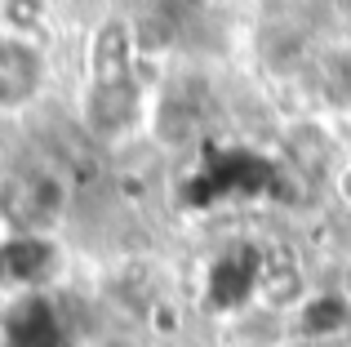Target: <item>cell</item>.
<instances>
[{"instance_id":"ba28073f","label":"cell","mask_w":351,"mask_h":347,"mask_svg":"<svg viewBox=\"0 0 351 347\" xmlns=\"http://www.w3.org/2000/svg\"><path fill=\"white\" fill-rule=\"evenodd\" d=\"M280 152L298 178H325V174H334V143H329V134L316 121H293L280 139Z\"/></svg>"},{"instance_id":"5bb4252c","label":"cell","mask_w":351,"mask_h":347,"mask_svg":"<svg viewBox=\"0 0 351 347\" xmlns=\"http://www.w3.org/2000/svg\"><path fill=\"white\" fill-rule=\"evenodd\" d=\"M196 5H214V0H196Z\"/></svg>"},{"instance_id":"9c48e42d","label":"cell","mask_w":351,"mask_h":347,"mask_svg":"<svg viewBox=\"0 0 351 347\" xmlns=\"http://www.w3.org/2000/svg\"><path fill=\"white\" fill-rule=\"evenodd\" d=\"M49 27V0H0V36L5 40H27Z\"/></svg>"},{"instance_id":"7a4b0ae2","label":"cell","mask_w":351,"mask_h":347,"mask_svg":"<svg viewBox=\"0 0 351 347\" xmlns=\"http://www.w3.org/2000/svg\"><path fill=\"white\" fill-rule=\"evenodd\" d=\"M58 267V245L45 232H9L0 236V289H40Z\"/></svg>"},{"instance_id":"9a60e30c","label":"cell","mask_w":351,"mask_h":347,"mask_svg":"<svg viewBox=\"0 0 351 347\" xmlns=\"http://www.w3.org/2000/svg\"><path fill=\"white\" fill-rule=\"evenodd\" d=\"M298 347H311V343H298Z\"/></svg>"},{"instance_id":"277c9868","label":"cell","mask_w":351,"mask_h":347,"mask_svg":"<svg viewBox=\"0 0 351 347\" xmlns=\"http://www.w3.org/2000/svg\"><path fill=\"white\" fill-rule=\"evenodd\" d=\"M45 89V53L40 45L5 40L0 36V112H18Z\"/></svg>"},{"instance_id":"30bf717a","label":"cell","mask_w":351,"mask_h":347,"mask_svg":"<svg viewBox=\"0 0 351 347\" xmlns=\"http://www.w3.org/2000/svg\"><path fill=\"white\" fill-rule=\"evenodd\" d=\"M156 130H160L165 143H191L196 139V112L178 98H165L160 116H156Z\"/></svg>"},{"instance_id":"5b68a950","label":"cell","mask_w":351,"mask_h":347,"mask_svg":"<svg viewBox=\"0 0 351 347\" xmlns=\"http://www.w3.org/2000/svg\"><path fill=\"white\" fill-rule=\"evenodd\" d=\"M134 53H138V32L125 18L98 23L89 40V85H112V80L134 76Z\"/></svg>"},{"instance_id":"7c38bea8","label":"cell","mask_w":351,"mask_h":347,"mask_svg":"<svg viewBox=\"0 0 351 347\" xmlns=\"http://www.w3.org/2000/svg\"><path fill=\"white\" fill-rule=\"evenodd\" d=\"M329 178H334V196H338V200H343V205L351 209V160L334 165V174H329Z\"/></svg>"},{"instance_id":"4fadbf2b","label":"cell","mask_w":351,"mask_h":347,"mask_svg":"<svg viewBox=\"0 0 351 347\" xmlns=\"http://www.w3.org/2000/svg\"><path fill=\"white\" fill-rule=\"evenodd\" d=\"M343 294L351 298V263H347V267H343Z\"/></svg>"},{"instance_id":"8fae6325","label":"cell","mask_w":351,"mask_h":347,"mask_svg":"<svg viewBox=\"0 0 351 347\" xmlns=\"http://www.w3.org/2000/svg\"><path fill=\"white\" fill-rule=\"evenodd\" d=\"M320 89H325V98L334 107H343L347 98H351V58L329 53V58L320 62Z\"/></svg>"},{"instance_id":"52a82bcc","label":"cell","mask_w":351,"mask_h":347,"mask_svg":"<svg viewBox=\"0 0 351 347\" xmlns=\"http://www.w3.org/2000/svg\"><path fill=\"white\" fill-rule=\"evenodd\" d=\"M5 339L9 347H45V343H58V321H53V307L40 289H27L18 294L14 303L5 307Z\"/></svg>"},{"instance_id":"3957f363","label":"cell","mask_w":351,"mask_h":347,"mask_svg":"<svg viewBox=\"0 0 351 347\" xmlns=\"http://www.w3.org/2000/svg\"><path fill=\"white\" fill-rule=\"evenodd\" d=\"M138 116H143V85H138L134 76L112 80V85H89L85 130L94 134V139H103V143L125 139V134L138 125Z\"/></svg>"},{"instance_id":"6da1fadb","label":"cell","mask_w":351,"mask_h":347,"mask_svg":"<svg viewBox=\"0 0 351 347\" xmlns=\"http://www.w3.org/2000/svg\"><path fill=\"white\" fill-rule=\"evenodd\" d=\"M71 205V178L62 169H32L23 178L9 182L5 218H14L18 232H49L53 223H62Z\"/></svg>"},{"instance_id":"8992f818","label":"cell","mask_w":351,"mask_h":347,"mask_svg":"<svg viewBox=\"0 0 351 347\" xmlns=\"http://www.w3.org/2000/svg\"><path fill=\"white\" fill-rule=\"evenodd\" d=\"M351 325V298L343 289H320V294H307L298 307H293V334L298 343H329L338 334H347Z\"/></svg>"}]
</instances>
